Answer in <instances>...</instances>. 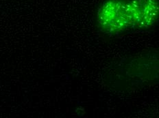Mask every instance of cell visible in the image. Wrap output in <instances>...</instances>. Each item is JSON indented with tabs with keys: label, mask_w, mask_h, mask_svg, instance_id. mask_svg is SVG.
Instances as JSON below:
<instances>
[{
	"label": "cell",
	"mask_w": 159,
	"mask_h": 118,
	"mask_svg": "<svg viewBox=\"0 0 159 118\" xmlns=\"http://www.w3.org/2000/svg\"><path fill=\"white\" fill-rule=\"evenodd\" d=\"M158 19V0H104L98 6L99 29L119 36L152 28Z\"/></svg>",
	"instance_id": "1"
}]
</instances>
